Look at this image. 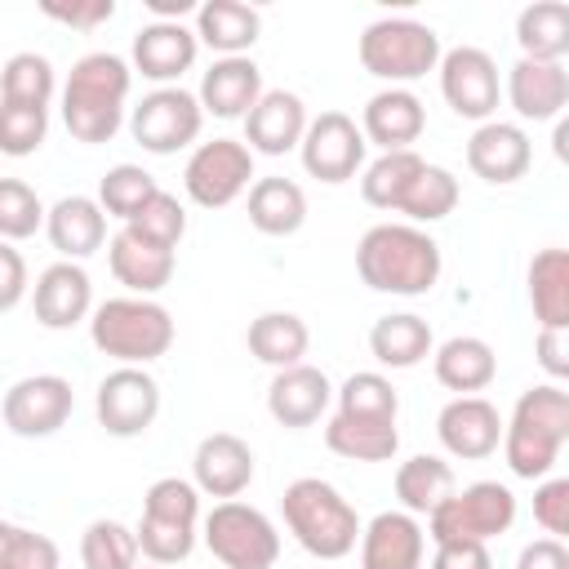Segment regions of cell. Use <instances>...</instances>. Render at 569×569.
Wrapping results in <instances>:
<instances>
[{"instance_id":"56","label":"cell","mask_w":569,"mask_h":569,"mask_svg":"<svg viewBox=\"0 0 569 569\" xmlns=\"http://www.w3.org/2000/svg\"><path fill=\"white\" fill-rule=\"evenodd\" d=\"M147 569H160V565H147Z\"/></svg>"},{"instance_id":"3","label":"cell","mask_w":569,"mask_h":569,"mask_svg":"<svg viewBox=\"0 0 569 569\" xmlns=\"http://www.w3.org/2000/svg\"><path fill=\"white\" fill-rule=\"evenodd\" d=\"M565 440H569V391L560 382H538L520 391L511 418L502 422V458L511 476L520 480L551 476Z\"/></svg>"},{"instance_id":"10","label":"cell","mask_w":569,"mask_h":569,"mask_svg":"<svg viewBox=\"0 0 569 569\" xmlns=\"http://www.w3.org/2000/svg\"><path fill=\"white\" fill-rule=\"evenodd\" d=\"M200 124H204V111H200L196 93L178 89V84H164V89L147 93L129 116L133 142L151 156H173V151L191 147L200 138Z\"/></svg>"},{"instance_id":"30","label":"cell","mask_w":569,"mask_h":569,"mask_svg":"<svg viewBox=\"0 0 569 569\" xmlns=\"http://www.w3.org/2000/svg\"><path fill=\"white\" fill-rule=\"evenodd\" d=\"M369 351L378 365L387 369H413L436 351L431 325L413 311H396V316H378L369 329Z\"/></svg>"},{"instance_id":"27","label":"cell","mask_w":569,"mask_h":569,"mask_svg":"<svg viewBox=\"0 0 569 569\" xmlns=\"http://www.w3.org/2000/svg\"><path fill=\"white\" fill-rule=\"evenodd\" d=\"M107 262H111V276H116L133 298H151V293H160V289L173 280V249L147 244V240L129 236L124 227L107 240Z\"/></svg>"},{"instance_id":"42","label":"cell","mask_w":569,"mask_h":569,"mask_svg":"<svg viewBox=\"0 0 569 569\" xmlns=\"http://www.w3.org/2000/svg\"><path fill=\"white\" fill-rule=\"evenodd\" d=\"M84 569H138V538L120 520H93L80 533Z\"/></svg>"},{"instance_id":"22","label":"cell","mask_w":569,"mask_h":569,"mask_svg":"<svg viewBox=\"0 0 569 569\" xmlns=\"http://www.w3.org/2000/svg\"><path fill=\"white\" fill-rule=\"evenodd\" d=\"M31 307H36V320L44 329H71V325H80L93 311L89 271L80 262H53V267H44L36 276V289H31Z\"/></svg>"},{"instance_id":"16","label":"cell","mask_w":569,"mask_h":569,"mask_svg":"<svg viewBox=\"0 0 569 569\" xmlns=\"http://www.w3.org/2000/svg\"><path fill=\"white\" fill-rule=\"evenodd\" d=\"M533 164V147L529 133L520 124L507 120H485L471 138H467V169L493 187H511L529 173Z\"/></svg>"},{"instance_id":"47","label":"cell","mask_w":569,"mask_h":569,"mask_svg":"<svg viewBox=\"0 0 569 569\" xmlns=\"http://www.w3.org/2000/svg\"><path fill=\"white\" fill-rule=\"evenodd\" d=\"M49 133V111L44 107H13V102H0V151L22 160L31 151H40Z\"/></svg>"},{"instance_id":"31","label":"cell","mask_w":569,"mask_h":569,"mask_svg":"<svg viewBox=\"0 0 569 569\" xmlns=\"http://www.w3.org/2000/svg\"><path fill=\"white\" fill-rule=\"evenodd\" d=\"M249 356L271 365V369H289V365H302L307 347H311V329L302 316L293 311H262L258 320H249Z\"/></svg>"},{"instance_id":"24","label":"cell","mask_w":569,"mask_h":569,"mask_svg":"<svg viewBox=\"0 0 569 569\" xmlns=\"http://www.w3.org/2000/svg\"><path fill=\"white\" fill-rule=\"evenodd\" d=\"M507 102L520 120H560L569 102V71L565 62H533L516 58L507 71Z\"/></svg>"},{"instance_id":"45","label":"cell","mask_w":569,"mask_h":569,"mask_svg":"<svg viewBox=\"0 0 569 569\" xmlns=\"http://www.w3.org/2000/svg\"><path fill=\"white\" fill-rule=\"evenodd\" d=\"M44 227V204L22 178H0V240H31Z\"/></svg>"},{"instance_id":"4","label":"cell","mask_w":569,"mask_h":569,"mask_svg":"<svg viewBox=\"0 0 569 569\" xmlns=\"http://www.w3.org/2000/svg\"><path fill=\"white\" fill-rule=\"evenodd\" d=\"M280 511H284V529L293 533V542L316 560H342L360 542L356 507L320 476H298L284 489Z\"/></svg>"},{"instance_id":"18","label":"cell","mask_w":569,"mask_h":569,"mask_svg":"<svg viewBox=\"0 0 569 569\" xmlns=\"http://www.w3.org/2000/svg\"><path fill=\"white\" fill-rule=\"evenodd\" d=\"M191 485L209 498H240L253 480V449L231 436V431H213L196 445V458H191Z\"/></svg>"},{"instance_id":"36","label":"cell","mask_w":569,"mask_h":569,"mask_svg":"<svg viewBox=\"0 0 569 569\" xmlns=\"http://www.w3.org/2000/svg\"><path fill=\"white\" fill-rule=\"evenodd\" d=\"M325 445L351 462H387L400 449V431H396V422H360V418L333 413L325 422Z\"/></svg>"},{"instance_id":"49","label":"cell","mask_w":569,"mask_h":569,"mask_svg":"<svg viewBox=\"0 0 569 569\" xmlns=\"http://www.w3.org/2000/svg\"><path fill=\"white\" fill-rule=\"evenodd\" d=\"M533 520L542 525L547 538H565L569 533V480L551 476L533 489Z\"/></svg>"},{"instance_id":"52","label":"cell","mask_w":569,"mask_h":569,"mask_svg":"<svg viewBox=\"0 0 569 569\" xmlns=\"http://www.w3.org/2000/svg\"><path fill=\"white\" fill-rule=\"evenodd\" d=\"M431 569H493V556L485 542H440Z\"/></svg>"},{"instance_id":"28","label":"cell","mask_w":569,"mask_h":569,"mask_svg":"<svg viewBox=\"0 0 569 569\" xmlns=\"http://www.w3.org/2000/svg\"><path fill=\"white\" fill-rule=\"evenodd\" d=\"M431 369H436V382L458 391V396H480L493 378H498V356L485 338L476 333H458L449 342H440L431 351Z\"/></svg>"},{"instance_id":"6","label":"cell","mask_w":569,"mask_h":569,"mask_svg":"<svg viewBox=\"0 0 569 569\" xmlns=\"http://www.w3.org/2000/svg\"><path fill=\"white\" fill-rule=\"evenodd\" d=\"M356 53L369 76L387 80L391 89H405L427 71H436L445 49H440V36L418 18H378L360 31Z\"/></svg>"},{"instance_id":"20","label":"cell","mask_w":569,"mask_h":569,"mask_svg":"<svg viewBox=\"0 0 569 569\" xmlns=\"http://www.w3.org/2000/svg\"><path fill=\"white\" fill-rule=\"evenodd\" d=\"M427 533L409 511H378L360 525V565L365 569H422Z\"/></svg>"},{"instance_id":"40","label":"cell","mask_w":569,"mask_h":569,"mask_svg":"<svg viewBox=\"0 0 569 569\" xmlns=\"http://www.w3.org/2000/svg\"><path fill=\"white\" fill-rule=\"evenodd\" d=\"M458 196H462L458 178L445 164H422V173L409 182V191H405L396 213H405L413 227L418 222H440V218H449L458 209Z\"/></svg>"},{"instance_id":"23","label":"cell","mask_w":569,"mask_h":569,"mask_svg":"<svg viewBox=\"0 0 569 569\" xmlns=\"http://www.w3.org/2000/svg\"><path fill=\"white\" fill-rule=\"evenodd\" d=\"M262 98V71L249 53L240 58H218L204 76H200V111L218 116V120H244L253 111V102Z\"/></svg>"},{"instance_id":"19","label":"cell","mask_w":569,"mask_h":569,"mask_svg":"<svg viewBox=\"0 0 569 569\" xmlns=\"http://www.w3.org/2000/svg\"><path fill=\"white\" fill-rule=\"evenodd\" d=\"M333 400V382L325 378V369L316 365H289V369H276L271 387H267V413L280 422V427H311L325 418Z\"/></svg>"},{"instance_id":"51","label":"cell","mask_w":569,"mask_h":569,"mask_svg":"<svg viewBox=\"0 0 569 569\" xmlns=\"http://www.w3.org/2000/svg\"><path fill=\"white\" fill-rule=\"evenodd\" d=\"M27 258L9 240H0V311H13L27 298Z\"/></svg>"},{"instance_id":"37","label":"cell","mask_w":569,"mask_h":569,"mask_svg":"<svg viewBox=\"0 0 569 569\" xmlns=\"http://www.w3.org/2000/svg\"><path fill=\"white\" fill-rule=\"evenodd\" d=\"M58 93V76H53V62L36 49H22L13 53L4 67H0V102H13V107H44L49 111V98Z\"/></svg>"},{"instance_id":"25","label":"cell","mask_w":569,"mask_h":569,"mask_svg":"<svg viewBox=\"0 0 569 569\" xmlns=\"http://www.w3.org/2000/svg\"><path fill=\"white\" fill-rule=\"evenodd\" d=\"M196 53H200V40L182 22H147L133 36V71H142L160 89L173 84L182 71H191Z\"/></svg>"},{"instance_id":"38","label":"cell","mask_w":569,"mask_h":569,"mask_svg":"<svg viewBox=\"0 0 569 569\" xmlns=\"http://www.w3.org/2000/svg\"><path fill=\"white\" fill-rule=\"evenodd\" d=\"M422 164H427V160H422L418 151H382L378 160H369V164H365V178H360L365 204L396 213L400 200H405V191H409V182L422 173Z\"/></svg>"},{"instance_id":"39","label":"cell","mask_w":569,"mask_h":569,"mask_svg":"<svg viewBox=\"0 0 569 569\" xmlns=\"http://www.w3.org/2000/svg\"><path fill=\"white\" fill-rule=\"evenodd\" d=\"M333 396H338V413H342V418L396 422V413H400V396H396L391 378H382V373H373V369L351 373Z\"/></svg>"},{"instance_id":"44","label":"cell","mask_w":569,"mask_h":569,"mask_svg":"<svg viewBox=\"0 0 569 569\" xmlns=\"http://www.w3.org/2000/svg\"><path fill=\"white\" fill-rule=\"evenodd\" d=\"M133 538H138V556H147L160 569L182 565L196 551V525H173V520H156V516H142Z\"/></svg>"},{"instance_id":"43","label":"cell","mask_w":569,"mask_h":569,"mask_svg":"<svg viewBox=\"0 0 569 569\" xmlns=\"http://www.w3.org/2000/svg\"><path fill=\"white\" fill-rule=\"evenodd\" d=\"M129 236L147 240V244H160V249H178V240L187 236V209L178 204V196H169L164 187L124 222Z\"/></svg>"},{"instance_id":"12","label":"cell","mask_w":569,"mask_h":569,"mask_svg":"<svg viewBox=\"0 0 569 569\" xmlns=\"http://www.w3.org/2000/svg\"><path fill=\"white\" fill-rule=\"evenodd\" d=\"M365 151H369V142L347 111H320L316 120H307V133L298 142L302 169L333 187L365 169Z\"/></svg>"},{"instance_id":"2","label":"cell","mask_w":569,"mask_h":569,"mask_svg":"<svg viewBox=\"0 0 569 569\" xmlns=\"http://www.w3.org/2000/svg\"><path fill=\"white\" fill-rule=\"evenodd\" d=\"M133 71L120 53H84L62 84V120L76 142H111L124 124Z\"/></svg>"},{"instance_id":"32","label":"cell","mask_w":569,"mask_h":569,"mask_svg":"<svg viewBox=\"0 0 569 569\" xmlns=\"http://www.w3.org/2000/svg\"><path fill=\"white\" fill-rule=\"evenodd\" d=\"M516 44L520 58L533 62H565L569 53V4L560 0H533L516 18Z\"/></svg>"},{"instance_id":"34","label":"cell","mask_w":569,"mask_h":569,"mask_svg":"<svg viewBox=\"0 0 569 569\" xmlns=\"http://www.w3.org/2000/svg\"><path fill=\"white\" fill-rule=\"evenodd\" d=\"M529 307L538 329H569V253L542 249L529 262Z\"/></svg>"},{"instance_id":"29","label":"cell","mask_w":569,"mask_h":569,"mask_svg":"<svg viewBox=\"0 0 569 569\" xmlns=\"http://www.w3.org/2000/svg\"><path fill=\"white\" fill-rule=\"evenodd\" d=\"M258 31H262V18L244 0H204L196 9V40L222 58H240L244 49H253Z\"/></svg>"},{"instance_id":"21","label":"cell","mask_w":569,"mask_h":569,"mask_svg":"<svg viewBox=\"0 0 569 569\" xmlns=\"http://www.w3.org/2000/svg\"><path fill=\"white\" fill-rule=\"evenodd\" d=\"M307 133V107L289 89H262L253 111L244 116V147L258 156H284Z\"/></svg>"},{"instance_id":"48","label":"cell","mask_w":569,"mask_h":569,"mask_svg":"<svg viewBox=\"0 0 569 569\" xmlns=\"http://www.w3.org/2000/svg\"><path fill=\"white\" fill-rule=\"evenodd\" d=\"M0 569H62V556H58V542L49 533L13 525V538H9Z\"/></svg>"},{"instance_id":"5","label":"cell","mask_w":569,"mask_h":569,"mask_svg":"<svg viewBox=\"0 0 569 569\" xmlns=\"http://www.w3.org/2000/svg\"><path fill=\"white\" fill-rule=\"evenodd\" d=\"M89 338L120 365H151L173 347V316L156 298H107L89 311Z\"/></svg>"},{"instance_id":"11","label":"cell","mask_w":569,"mask_h":569,"mask_svg":"<svg viewBox=\"0 0 569 569\" xmlns=\"http://www.w3.org/2000/svg\"><path fill=\"white\" fill-rule=\"evenodd\" d=\"M76 409V391L62 373H31V378H18L4 400H0V418L13 436L22 440H44L53 431L67 427Z\"/></svg>"},{"instance_id":"7","label":"cell","mask_w":569,"mask_h":569,"mask_svg":"<svg viewBox=\"0 0 569 569\" xmlns=\"http://www.w3.org/2000/svg\"><path fill=\"white\" fill-rule=\"evenodd\" d=\"M516 525V493L498 480H476L467 489H453L431 516H427V538L440 542H485L507 533Z\"/></svg>"},{"instance_id":"13","label":"cell","mask_w":569,"mask_h":569,"mask_svg":"<svg viewBox=\"0 0 569 569\" xmlns=\"http://www.w3.org/2000/svg\"><path fill=\"white\" fill-rule=\"evenodd\" d=\"M93 413L107 436H120V440L142 436L160 413V382L142 365H120L98 382Z\"/></svg>"},{"instance_id":"8","label":"cell","mask_w":569,"mask_h":569,"mask_svg":"<svg viewBox=\"0 0 569 569\" xmlns=\"http://www.w3.org/2000/svg\"><path fill=\"white\" fill-rule=\"evenodd\" d=\"M204 547L222 569H271L280 560L276 525L240 498H227L204 516Z\"/></svg>"},{"instance_id":"53","label":"cell","mask_w":569,"mask_h":569,"mask_svg":"<svg viewBox=\"0 0 569 569\" xmlns=\"http://www.w3.org/2000/svg\"><path fill=\"white\" fill-rule=\"evenodd\" d=\"M538 365L551 373V382L569 378V329H538Z\"/></svg>"},{"instance_id":"33","label":"cell","mask_w":569,"mask_h":569,"mask_svg":"<svg viewBox=\"0 0 569 569\" xmlns=\"http://www.w3.org/2000/svg\"><path fill=\"white\" fill-rule=\"evenodd\" d=\"M249 222L262 236H293L307 222V191L293 178H258L249 187Z\"/></svg>"},{"instance_id":"15","label":"cell","mask_w":569,"mask_h":569,"mask_svg":"<svg viewBox=\"0 0 569 569\" xmlns=\"http://www.w3.org/2000/svg\"><path fill=\"white\" fill-rule=\"evenodd\" d=\"M436 436L449 458L480 462L502 445V413L485 396H453L436 418Z\"/></svg>"},{"instance_id":"9","label":"cell","mask_w":569,"mask_h":569,"mask_svg":"<svg viewBox=\"0 0 569 569\" xmlns=\"http://www.w3.org/2000/svg\"><path fill=\"white\" fill-rule=\"evenodd\" d=\"M182 187L200 209H227L253 187V151L240 138L200 142L182 169Z\"/></svg>"},{"instance_id":"17","label":"cell","mask_w":569,"mask_h":569,"mask_svg":"<svg viewBox=\"0 0 569 569\" xmlns=\"http://www.w3.org/2000/svg\"><path fill=\"white\" fill-rule=\"evenodd\" d=\"M422 129H427V107L413 89H378L360 111L365 142L382 151H413Z\"/></svg>"},{"instance_id":"46","label":"cell","mask_w":569,"mask_h":569,"mask_svg":"<svg viewBox=\"0 0 569 569\" xmlns=\"http://www.w3.org/2000/svg\"><path fill=\"white\" fill-rule=\"evenodd\" d=\"M142 516L173 520V525H200V489L182 476H160L142 493Z\"/></svg>"},{"instance_id":"41","label":"cell","mask_w":569,"mask_h":569,"mask_svg":"<svg viewBox=\"0 0 569 569\" xmlns=\"http://www.w3.org/2000/svg\"><path fill=\"white\" fill-rule=\"evenodd\" d=\"M156 191H160V182L142 164H111L98 178V204L107 218H120V222H129Z\"/></svg>"},{"instance_id":"26","label":"cell","mask_w":569,"mask_h":569,"mask_svg":"<svg viewBox=\"0 0 569 569\" xmlns=\"http://www.w3.org/2000/svg\"><path fill=\"white\" fill-rule=\"evenodd\" d=\"M44 236L62 253V262H80L102 249L107 240V213L93 196H62L44 209Z\"/></svg>"},{"instance_id":"55","label":"cell","mask_w":569,"mask_h":569,"mask_svg":"<svg viewBox=\"0 0 569 569\" xmlns=\"http://www.w3.org/2000/svg\"><path fill=\"white\" fill-rule=\"evenodd\" d=\"M565 142H569V124L556 120V156H560V160H565Z\"/></svg>"},{"instance_id":"35","label":"cell","mask_w":569,"mask_h":569,"mask_svg":"<svg viewBox=\"0 0 569 569\" xmlns=\"http://www.w3.org/2000/svg\"><path fill=\"white\" fill-rule=\"evenodd\" d=\"M453 489H458L453 467L436 453H413L409 462L396 467V498H400V511L409 516H431Z\"/></svg>"},{"instance_id":"50","label":"cell","mask_w":569,"mask_h":569,"mask_svg":"<svg viewBox=\"0 0 569 569\" xmlns=\"http://www.w3.org/2000/svg\"><path fill=\"white\" fill-rule=\"evenodd\" d=\"M40 9H44V18H53L62 27H80V31H93V27H102V22L116 18V0H71V4L44 0Z\"/></svg>"},{"instance_id":"14","label":"cell","mask_w":569,"mask_h":569,"mask_svg":"<svg viewBox=\"0 0 569 569\" xmlns=\"http://www.w3.org/2000/svg\"><path fill=\"white\" fill-rule=\"evenodd\" d=\"M436 71H440V93H445V102H449L453 116L485 124V120L498 111V93H502V84H498V62H493L485 49L458 44V49L440 53Z\"/></svg>"},{"instance_id":"54","label":"cell","mask_w":569,"mask_h":569,"mask_svg":"<svg viewBox=\"0 0 569 569\" xmlns=\"http://www.w3.org/2000/svg\"><path fill=\"white\" fill-rule=\"evenodd\" d=\"M516 569H569V547L560 538H533L529 547H520Z\"/></svg>"},{"instance_id":"1","label":"cell","mask_w":569,"mask_h":569,"mask_svg":"<svg viewBox=\"0 0 569 569\" xmlns=\"http://www.w3.org/2000/svg\"><path fill=\"white\" fill-rule=\"evenodd\" d=\"M356 271L373 293L422 298L440 280V244L413 222H378L356 244Z\"/></svg>"}]
</instances>
